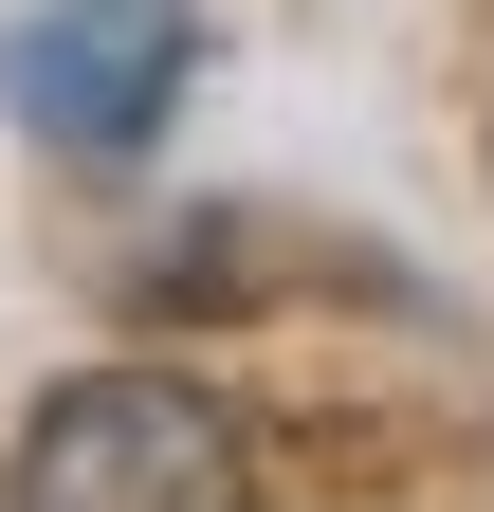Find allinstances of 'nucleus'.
I'll list each match as a JSON object with an SVG mask.
<instances>
[{"instance_id": "nucleus-2", "label": "nucleus", "mask_w": 494, "mask_h": 512, "mask_svg": "<svg viewBox=\"0 0 494 512\" xmlns=\"http://www.w3.org/2000/svg\"><path fill=\"white\" fill-rule=\"evenodd\" d=\"M183 0H37L19 37H0V110L37 128V147H147L165 92H183Z\"/></svg>"}, {"instance_id": "nucleus-1", "label": "nucleus", "mask_w": 494, "mask_h": 512, "mask_svg": "<svg viewBox=\"0 0 494 512\" xmlns=\"http://www.w3.org/2000/svg\"><path fill=\"white\" fill-rule=\"evenodd\" d=\"M238 421L183 366H74L0 458V512H238Z\"/></svg>"}]
</instances>
